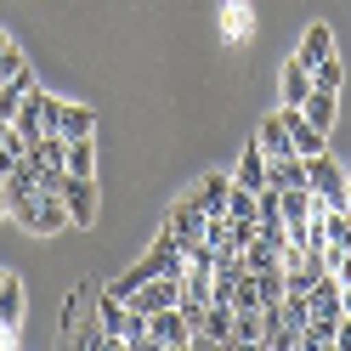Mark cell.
I'll use <instances>...</instances> for the list:
<instances>
[{"instance_id":"25","label":"cell","mask_w":351,"mask_h":351,"mask_svg":"<svg viewBox=\"0 0 351 351\" xmlns=\"http://www.w3.org/2000/svg\"><path fill=\"white\" fill-rule=\"evenodd\" d=\"M335 346L351 351V312H340V323H335Z\"/></svg>"},{"instance_id":"28","label":"cell","mask_w":351,"mask_h":351,"mask_svg":"<svg viewBox=\"0 0 351 351\" xmlns=\"http://www.w3.org/2000/svg\"><path fill=\"white\" fill-rule=\"evenodd\" d=\"M0 278H6V272H0Z\"/></svg>"},{"instance_id":"20","label":"cell","mask_w":351,"mask_h":351,"mask_svg":"<svg viewBox=\"0 0 351 351\" xmlns=\"http://www.w3.org/2000/svg\"><path fill=\"white\" fill-rule=\"evenodd\" d=\"M335 323L340 317H312L300 328V351H328V346H335Z\"/></svg>"},{"instance_id":"1","label":"cell","mask_w":351,"mask_h":351,"mask_svg":"<svg viewBox=\"0 0 351 351\" xmlns=\"http://www.w3.org/2000/svg\"><path fill=\"white\" fill-rule=\"evenodd\" d=\"M306 187L317 193L328 210H346V193H351V176L335 153H317V159H306Z\"/></svg>"},{"instance_id":"22","label":"cell","mask_w":351,"mask_h":351,"mask_svg":"<svg viewBox=\"0 0 351 351\" xmlns=\"http://www.w3.org/2000/svg\"><path fill=\"white\" fill-rule=\"evenodd\" d=\"M312 85H323V91H340V85H346V62H340V51L323 57L317 69H312Z\"/></svg>"},{"instance_id":"24","label":"cell","mask_w":351,"mask_h":351,"mask_svg":"<svg viewBox=\"0 0 351 351\" xmlns=\"http://www.w3.org/2000/svg\"><path fill=\"white\" fill-rule=\"evenodd\" d=\"M244 267H250V272H267V267H278V250L267 244V238H250V244H244Z\"/></svg>"},{"instance_id":"10","label":"cell","mask_w":351,"mask_h":351,"mask_svg":"<svg viewBox=\"0 0 351 351\" xmlns=\"http://www.w3.org/2000/svg\"><path fill=\"white\" fill-rule=\"evenodd\" d=\"M306 97H312V69H306V62H283V74H278V102L283 108H300Z\"/></svg>"},{"instance_id":"4","label":"cell","mask_w":351,"mask_h":351,"mask_svg":"<svg viewBox=\"0 0 351 351\" xmlns=\"http://www.w3.org/2000/svg\"><path fill=\"white\" fill-rule=\"evenodd\" d=\"M176 300H182V278H147L142 283V289H130V312H142V317H153V312H165V306H176Z\"/></svg>"},{"instance_id":"5","label":"cell","mask_w":351,"mask_h":351,"mask_svg":"<svg viewBox=\"0 0 351 351\" xmlns=\"http://www.w3.org/2000/svg\"><path fill=\"white\" fill-rule=\"evenodd\" d=\"M62 227H74V221H69V204H62V193H40L34 210H29V221H23V232H34V238H57Z\"/></svg>"},{"instance_id":"29","label":"cell","mask_w":351,"mask_h":351,"mask_svg":"<svg viewBox=\"0 0 351 351\" xmlns=\"http://www.w3.org/2000/svg\"><path fill=\"white\" fill-rule=\"evenodd\" d=\"M346 176H351V170H346Z\"/></svg>"},{"instance_id":"9","label":"cell","mask_w":351,"mask_h":351,"mask_svg":"<svg viewBox=\"0 0 351 351\" xmlns=\"http://www.w3.org/2000/svg\"><path fill=\"white\" fill-rule=\"evenodd\" d=\"M227 193H232V170H210L204 182H199V187L187 193V199L199 204L204 215H227Z\"/></svg>"},{"instance_id":"17","label":"cell","mask_w":351,"mask_h":351,"mask_svg":"<svg viewBox=\"0 0 351 351\" xmlns=\"http://www.w3.org/2000/svg\"><path fill=\"white\" fill-rule=\"evenodd\" d=\"M57 130H62L69 142H74V136H97V108H85V102H62V125H57Z\"/></svg>"},{"instance_id":"23","label":"cell","mask_w":351,"mask_h":351,"mask_svg":"<svg viewBox=\"0 0 351 351\" xmlns=\"http://www.w3.org/2000/svg\"><path fill=\"white\" fill-rule=\"evenodd\" d=\"M227 221H255V193L238 187V182H232V193H227Z\"/></svg>"},{"instance_id":"14","label":"cell","mask_w":351,"mask_h":351,"mask_svg":"<svg viewBox=\"0 0 351 351\" xmlns=\"http://www.w3.org/2000/svg\"><path fill=\"white\" fill-rule=\"evenodd\" d=\"M62 170L69 176H97V136H62Z\"/></svg>"},{"instance_id":"16","label":"cell","mask_w":351,"mask_h":351,"mask_svg":"<svg viewBox=\"0 0 351 351\" xmlns=\"http://www.w3.org/2000/svg\"><path fill=\"white\" fill-rule=\"evenodd\" d=\"M300 114L312 119L317 130H328V125H335V114H340V91H323V85H312V97L300 102Z\"/></svg>"},{"instance_id":"21","label":"cell","mask_w":351,"mask_h":351,"mask_svg":"<svg viewBox=\"0 0 351 351\" xmlns=\"http://www.w3.org/2000/svg\"><path fill=\"white\" fill-rule=\"evenodd\" d=\"M323 232H328L323 250H351V210H323Z\"/></svg>"},{"instance_id":"12","label":"cell","mask_w":351,"mask_h":351,"mask_svg":"<svg viewBox=\"0 0 351 351\" xmlns=\"http://www.w3.org/2000/svg\"><path fill=\"white\" fill-rule=\"evenodd\" d=\"M23 312H29V295H23V283H17L12 272L0 278V328H23Z\"/></svg>"},{"instance_id":"27","label":"cell","mask_w":351,"mask_h":351,"mask_svg":"<svg viewBox=\"0 0 351 351\" xmlns=\"http://www.w3.org/2000/svg\"><path fill=\"white\" fill-rule=\"evenodd\" d=\"M0 221H6V182H0Z\"/></svg>"},{"instance_id":"6","label":"cell","mask_w":351,"mask_h":351,"mask_svg":"<svg viewBox=\"0 0 351 351\" xmlns=\"http://www.w3.org/2000/svg\"><path fill=\"white\" fill-rule=\"evenodd\" d=\"M278 114H283V125H289V142H295L300 159H317V153H328V130H317L312 119L300 114V108H278Z\"/></svg>"},{"instance_id":"18","label":"cell","mask_w":351,"mask_h":351,"mask_svg":"<svg viewBox=\"0 0 351 351\" xmlns=\"http://www.w3.org/2000/svg\"><path fill=\"white\" fill-rule=\"evenodd\" d=\"M267 187H306V159L289 153V159H267Z\"/></svg>"},{"instance_id":"2","label":"cell","mask_w":351,"mask_h":351,"mask_svg":"<svg viewBox=\"0 0 351 351\" xmlns=\"http://www.w3.org/2000/svg\"><path fill=\"white\" fill-rule=\"evenodd\" d=\"M147 346H153V351H182V346H193V323L182 317V306H165V312L147 317Z\"/></svg>"},{"instance_id":"19","label":"cell","mask_w":351,"mask_h":351,"mask_svg":"<svg viewBox=\"0 0 351 351\" xmlns=\"http://www.w3.org/2000/svg\"><path fill=\"white\" fill-rule=\"evenodd\" d=\"M232 346H267V328H261V306H238V317H232Z\"/></svg>"},{"instance_id":"3","label":"cell","mask_w":351,"mask_h":351,"mask_svg":"<svg viewBox=\"0 0 351 351\" xmlns=\"http://www.w3.org/2000/svg\"><path fill=\"white\" fill-rule=\"evenodd\" d=\"M62 204H69V221L74 227H91L97 221V176H62Z\"/></svg>"},{"instance_id":"7","label":"cell","mask_w":351,"mask_h":351,"mask_svg":"<svg viewBox=\"0 0 351 351\" xmlns=\"http://www.w3.org/2000/svg\"><path fill=\"white\" fill-rule=\"evenodd\" d=\"M232 317H238L232 300H210L204 323L193 328V346H232Z\"/></svg>"},{"instance_id":"8","label":"cell","mask_w":351,"mask_h":351,"mask_svg":"<svg viewBox=\"0 0 351 351\" xmlns=\"http://www.w3.org/2000/svg\"><path fill=\"white\" fill-rule=\"evenodd\" d=\"M204 227H210V215L193 204V199H176L170 215H165V232L176 238V244H193V238H204Z\"/></svg>"},{"instance_id":"11","label":"cell","mask_w":351,"mask_h":351,"mask_svg":"<svg viewBox=\"0 0 351 351\" xmlns=\"http://www.w3.org/2000/svg\"><path fill=\"white\" fill-rule=\"evenodd\" d=\"M232 182H238V187H250V193H261V187H267V147H261V142H250L244 153H238Z\"/></svg>"},{"instance_id":"26","label":"cell","mask_w":351,"mask_h":351,"mask_svg":"<svg viewBox=\"0 0 351 351\" xmlns=\"http://www.w3.org/2000/svg\"><path fill=\"white\" fill-rule=\"evenodd\" d=\"M12 46H17V40H12V34H0V57H6V51H12Z\"/></svg>"},{"instance_id":"13","label":"cell","mask_w":351,"mask_h":351,"mask_svg":"<svg viewBox=\"0 0 351 351\" xmlns=\"http://www.w3.org/2000/svg\"><path fill=\"white\" fill-rule=\"evenodd\" d=\"M323 57H335V29L328 23H312L300 34V51H295V62H306V69H317Z\"/></svg>"},{"instance_id":"15","label":"cell","mask_w":351,"mask_h":351,"mask_svg":"<svg viewBox=\"0 0 351 351\" xmlns=\"http://www.w3.org/2000/svg\"><path fill=\"white\" fill-rule=\"evenodd\" d=\"M255 142L267 147V159H289V153H295V142H289V125H283V114H267V119H261Z\"/></svg>"}]
</instances>
